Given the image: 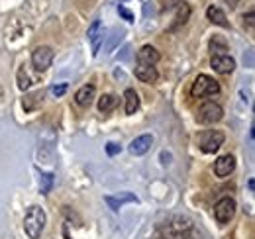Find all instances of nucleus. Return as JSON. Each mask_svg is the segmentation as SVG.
<instances>
[{"label": "nucleus", "mask_w": 255, "mask_h": 239, "mask_svg": "<svg viewBox=\"0 0 255 239\" xmlns=\"http://www.w3.org/2000/svg\"><path fill=\"white\" fill-rule=\"evenodd\" d=\"M89 39H91V43H93V55H98V51H100V45H102V41H104V26H102V22L100 20H96L93 22V26L89 28Z\"/></svg>", "instance_id": "1a4fd4ad"}, {"label": "nucleus", "mask_w": 255, "mask_h": 239, "mask_svg": "<svg viewBox=\"0 0 255 239\" xmlns=\"http://www.w3.org/2000/svg\"><path fill=\"white\" fill-rule=\"evenodd\" d=\"M210 67L220 73V75H230L236 69V61L232 59L230 55H212L210 59Z\"/></svg>", "instance_id": "6e6552de"}, {"label": "nucleus", "mask_w": 255, "mask_h": 239, "mask_svg": "<svg viewBox=\"0 0 255 239\" xmlns=\"http://www.w3.org/2000/svg\"><path fill=\"white\" fill-rule=\"evenodd\" d=\"M95 96H96V89H95V87H93V85H85V87H81V89L77 90V94H75V100H77V104H79V106L87 108V106H91V104H93Z\"/></svg>", "instance_id": "ddd939ff"}, {"label": "nucleus", "mask_w": 255, "mask_h": 239, "mask_svg": "<svg viewBox=\"0 0 255 239\" xmlns=\"http://www.w3.org/2000/svg\"><path fill=\"white\" fill-rule=\"evenodd\" d=\"M51 186H53V175L51 173H43L41 175V194H49Z\"/></svg>", "instance_id": "412c9836"}, {"label": "nucleus", "mask_w": 255, "mask_h": 239, "mask_svg": "<svg viewBox=\"0 0 255 239\" xmlns=\"http://www.w3.org/2000/svg\"><path fill=\"white\" fill-rule=\"evenodd\" d=\"M122 35H124V31L118 30V28H116V30L112 31V37H110V43L106 45V49H108V51H112V49L116 47V43H118V41L122 39Z\"/></svg>", "instance_id": "5701e85b"}, {"label": "nucleus", "mask_w": 255, "mask_h": 239, "mask_svg": "<svg viewBox=\"0 0 255 239\" xmlns=\"http://www.w3.org/2000/svg\"><path fill=\"white\" fill-rule=\"evenodd\" d=\"M45 212L41 206H30L26 212V218H24V232L30 239H39L41 238V232L45 230Z\"/></svg>", "instance_id": "f257e3e1"}, {"label": "nucleus", "mask_w": 255, "mask_h": 239, "mask_svg": "<svg viewBox=\"0 0 255 239\" xmlns=\"http://www.w3.org/2000/svg\"><path fill=\"white\" fill-rule=\"evenodd\" d=\"M224 2H226V4H228V6H230V8H236V6H238V2H240V0H224Z\"/></svg>", "instance_id": "cd10ccee"}, {"label": "nucleus", "mask_w": 255, "mask_h": 239, "mask_svg": "<svg viewBox=\"0 0 255 239\" xmlns=\"http://www.w3.org/2000/svg\"><path fill=\"white\" fill-rule=\"evenodd\" d=\"M179 6H177V14H175V22H173V26L169 28L171 31H175L179 26H185L187 24V20H189V16H191V6L187 4V2H177Z\"/></svg>", "instance_id": "2eb2a0df"}, {"label": "nucleus", "mask_w": 255, "mask_h": 239, "mask_svg": "<svg viewBox=\"0 0 255 239\" xmlns=\"http://www.w3.org/2000/svg\"><path fill=\"white\" fill-rule=\"evenodd\" d=\"M104 202L114 210V212H118L126 202H137V196L131 194V192H120V194H116V196H106Z\"/></svg>", "instance_id": "f8f14e48"}, {"label": "nucleus", "mask_w": 255, "mask_h": 239, "mask_svg": "<svg viewBox=\"0 0 255 239\" xmlns=\"http://www.w3.org/2000/svg\"><path fill=\"white\" fill-rule=\"evenodd\" d=\"M234 169H236V159H234V155H230V153L218 157V161L214 163V173H216V177H220V179L230 177V175L234 173Z\"/></svg>", "instance_id": "0eeeda50"}, {"label": "nucleus", "mask_w": 255, "mask_h": 239, "mask_svg": "<svg viewBox=\"0 0 255 239\" xmlns=\"http://www.w3.org/2000/svg\"><path fill=\"white\" fill-rule=\"evenodd\" d=\"M106 153H108V155L120 153V145H116V143H106Z\"/></svg>", "instance_id": "bb28decb"}, {"label": "nucleus", "mask_w": 255, "mask_h": 239, "mask_svg": "<svg viewBox=\"0 0 255 239\" xmlns=\"http://www.w3.org/2000/svg\"><path fill=\"white\" fill-rule=\"evenodd\" d=\"M65 92H67V85H55V87H51V94H53V96H57V98H59V96H63Z\"/></svg>", "instance_id": "b1692460"}, {"label": "nucleus", "mask_w": 255, "mask_h": 239, "mask_svg": "<svg viewBox=\"0 0 255 239\" xmlns=\"http://www.w3.org/2000/svg\"><path fill=\"white\" fill-rule=\"evenodd\" d=\"M222 116H224L222 106L208 100V102H204V104L198 108V112H196V121H198V123H204V125H210V123L220 121Z\"/></svg>", "instance_id": "7ed1b4c3"}, {"label": "nucleus", "mask_w": 255, "mask_h": 239, "mask_svg": "<svg viewBox=\"0 0 255 239\" xmlns=\"http://www.w3.org/2000/svg\"><path fill=\"white\" fill-rule=\"evenodd\" d=\"M124 98H126V114H135L137 108H139V96H137V92L133 89H126Z\"/></svg>", "instance_id": "f3484780"}, {"label": "nucleus", "mask_w": 255, "mask_h": 239, "mask_svg": "<svg viewBox=\"0 0 255 239\" xmlns=\"http://www.w3.org/2000/svg\"><path fill=\"white\" fill-rule=\"evenodd\" d=\"M206 18H208L212 24L220 26V28H230V22H228L226 14H224L218 6H208V10H206Z\"/></svg>", "instance_id": "dca6fc26"}, {"label": "nucleus", "mask_w": 255, "mask_h": 239, "mask_svg": "<svg viewBox=\"0 0 255 239\" xmlns=\"http://www.w3.org/2000/svg\"><path fill=\"white\" fill-rule=\"evenodd\" d=\"M53 49L49 47V45H39V47H35L32 53V65L35 71H39V73H43V71H47L49 67H51V63H53Z\"/></svg>", "instance_id": "39448f33"}, {"label": "nucleus", "mask_w": 255, "mask_h": 239, "mask_svg": "<svg viewBox=\"0 0 255 239\" xmlns=\"http://www.w3.org/2000/svg\"><path fill=\"white\" fill-rule=\"evenodd\" d=\"M39 100H43V92H33L28 98H24V108L32 110V102H39Z\"/></svg>", "instance_id": "4be33fe9"}, {"label": "nucleus", "mask_w": 255, "mask_h": 239, "mask_svg": "<svg viewBox=\"0 0 255 239\" xmlns=\"http://www.w3.org/2000/svg\"><path fill=\"white\" fill-rule=\"evenodd\" d=\"M224 143V133L222 131H216V129H208L204 133H200L198 137V147L202 153H216V151L222 147Z\"/></svg>", "instance_id": "20e7f679"}, {"label": "nucleus", "mask_w": 255, "mask_h": 239, "mask_svg": "<svg viewBox=\"0 0 255 239\" xmlns=\"http://www.w3.org/2000/svg\"><path fill=\"white\" fill-rule=\"evenodd\" d=\"M210 49H212L214 55H226L224 51H228V45H226V41H224L222 37H214L210 41Z\"/></svg>", "instance_id": "aec40b11"}, {"label": "nucleus", "mask_w": 255, "mask_h": 239, "mask_svg": "<svg viewBox=\"0 0 255 239\" xmlns=\"http://www.w3.org/2000/svg\"><path fill=\"white\" fill-rule=\"evenodd\" d=\"M151 145H153V137L149 135V133H143V135H139V137H135L131 143H129V153L131 155H143V153H147V151L151 149Z\"/></svg>", "instance_id": "9d476101"}, {"label": "nucleus", "mask_w": 255, "mask_h": 239, "mask_svg": "<svg viewBox=\"0 0 255 239\" xmlns=\"http://www.w3.org/2000/svg\"><path fill=\"white\" fill-rule=\"evenodd\" d=\"M244 24H248V28L254 30V10H250V12L244 16Z\"/></svg>", "instance_id": "393cba45"}, {"label": "nucleus", "mask_w": 255, "mask_h": 239, "mask_svg": "<svg viewBox=\"0 0 255 239\" xmlns=\"http://www.w3.org/2000/svg\"><path fill=\"white\" fill-rule=\"evenodd\" d=\"M18 87H20L22 90H28L30 87H32V79H30V75L26 73L24 67L18 69Z\"/></svg>", "instance_id": "6ab92c4d"}, {"label": "nucleus", "mask_w": 255, "mask_h": 239, "mask_svg": "<svg viewBox=\"0 0 255 239\" xmlns=\"http://www.w3.org/2000/svg\"><path fill=\"white\" fill-rule=\"evenodd\" d=\"M220 92V85L218 81H214L212 77L208 75H198L192 83L191 94L194 98H208V96H214Z\"/></svg>", "instance_id": "f03ea898"}, {"label": "nucleus", "mask_w": 255, "mask_h": 239, "mask_svg": "<svg viewBox=\"0 0 255 239\" xmlns=\"http://www.w3.org/2000/svg\"><path fill=\"white\" fill-rule=\"evenodd\" d=\"M236 200L234 198H230V196H224L220 198L218 202H216V206H214V218H216V222L218 224H228L232 218H234V214H236Z\"/></svg>", "instance_id": "423d86ee"}, {"label": "nucleus", "mask_w": 255, "mask_h": 239, "mask_svg": "<svg viewBox=\"0 0 255 239\" xmlns=\"http://www.w3.org/2000/svg\"><path fill=\"white\" fill-rule=\"evenodd\" d=\"M135 77L141 81V83H155L157 79H159V73H157V69L155 67H151V65H137L135 67Z\"/></svg>", "instance_id": "4468645a"}, {"label": "nucleus", "mask_w": 255, "mask_h": 239, "mask_svg": "<svg viewBox=\"0 0 255 239\" xmlns=\"http://www.w3.org/2000/svg\"><path fill=\"white\" fill-rule=\"evenodd\" d=\"M116 106H118V98H116L114 94H102V96L98 98V110H100L102 114L114 110Z\"/></svg>", "instance_id": "a211bd4d"}, {"label": "nucleus", "mask_w": 255, "mask_h": 239, "mask_svg": "<svg viewBox=\"0 0 255 239\" xmlns=\"http://www.w3.org/2000/svg\"><path fill=\"white\" fill-rule=\"evenodd\" d=\"M161 59L159 51L151 45H143L139 51H137V65H151L155 67V63Z\"/></svg>", "instance_id": "9b49d317"}, {"label": "nucleus", "mask_w": 255, "mask_h": 239, "mask_svg": "<svg viewBox=\"0 0 255 239\" xmlns=\"http://www.w3.org/2000/svg\"><path fill=\"white\" fill-rule=\"evenodd\" d=\"M118 12H120V14H122V16H124V18H126L128 22H133V14H131V12H129V10H126V8H124V6H118Z\"/></svg>", "instance_id": "a878e982"}]
</instances>
